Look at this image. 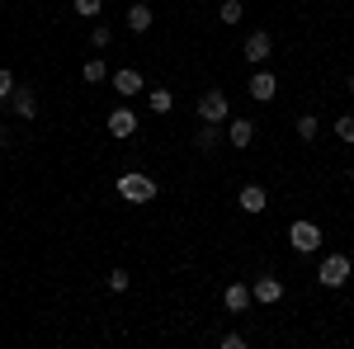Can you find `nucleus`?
<instances>
[{"label":"nucleus","instance_id":"obj_11","mask_svg":"<svg viewBox=\"0 0 354 349\" xmlns=\"http://www.w3.org/2000/svg\"><path fill=\"white\" fill-rule=\"evenodd\" d=\"M279 297H283V283H279V279H255L250 302H265V307H270V302H279Z\"/></svg>","mask_w":354,"mask_h":349},{"label":"nucleus","instance_id":"obj_8","mask_svg":"<svg viewBox=\"0 0 354 349\" xmlns=\"http://www.w3.org/2000/svg\"><path fill=\"white\" fill-rule=\"evenodd\" d=\"M227 142H232L236 151H245V147L255 142V123H250V118H232V123H227Z\"/></svg>","mask_w":354,"mask_h":349},{"label":"nucleus","instance_id":"obj_23","mask_svg":"<svg viewBox=\"0 0 354 349\" xmlns=\"http://www.w3.org/2000/svg\"><path fill=\"white\" fill-rule=\"evenodd\" d=\"M109 38H113V33H109L104 24H95V28H90V43H95V48H109Z\"/></svg>","mask_w":354,"mask_h":349},{"label":"nucleus","instance_id":"obj_24","mask_svg":"<svg viewBox=\"0 0 354 349\" xmlns=\"http://www.w3.org/2000/svg\"><path fill=\"white\" fill-rule=\"evenodd\" d=\"M222 349H245V335H236V330H227V335H222Z\"/></svg>","mask_w":354,"mask_h":349},{"label":"nucleus","instance_id":"obj_22","mask_svg":"<svg viewBox=\"0 0 354 349\" xmlns=\"http://www.w3.org/2000/svg\"><path fill=\"white\" fill-rule=\"evenodd\" d=\"M335 133H340V142H350V147H354V118H350V113L335 123Z\"/></svg>","mask_w":354,"mask_h":349},{"label":"nucleus","instance_id":"obj_6","mask_svg":"<svg viewBox=\"0 0 354 349\" xmlns=\"http://www.w3.org/2000/svg\"><path fill=\"white\" fill-rule=\"evenodd\" d=\"M245 90H250V100H260V104H270L274 95H279V81H274L270 71H255V76H250V85H245Z\"/></svg>","mask_w":354,"mask_h":349},{"label":"nucleus","instance_id":"obj_25","mask_svg":"<svg viewBox=\"0 0 354 349\" xmlns=\"http://www.w3.org/2000/svg\"><path fill=\"white\" fill-rule=\"evenodd\" d=\"M10 90H15V76H10V71L0 66V100H10Z\"/></svg>","mask_w":354,"mask_h":349},{"label":"nucleus","instance_id":"obj_13","mask_svg":"<svg viewBox=\"0 0 354 349\" xmlns=\"http://www.w3.org/2000/svg\"><path fill=\"white\" fill-rule=\"evenodd\" d=\"M222 302H227V312H245V307H250V288H245V283H227Z\"/></svg>","mask_w":354,"mask_h":349},{"label":"nucleus","instance_id":"obj_15","mask_svg":"<svg viewBox=\"0 0 354 349\" xmlns=\"http://www.w3.org/2000/svg\"><path fill=\"white\" fill-rule=\"evenodd\" d=\"M218 142H222V128H218V123L198 128V137H194V147H198V151H218Z\"/></svg>","mask_w":354,"mask_h":349},{"label":"nucleus","instance_id":"obj_19","mask_svg":"<svg viewBox=\"0 0 354 349\" xmlns=\"http://www.w3.org/2000/svg\"><path fill=\"white\" fill-rule=\"evenodd\" d=\"M317 128H322V123H317L312 113H302V118H298V137H302V142H312V137H317Z\"/></svg>","mask_w":354,"mask_h":349},{"label":"nucleus","instance_id":"obj_9","mask_svg":"<svg viewBox=\"0 0 354 349\" xmlns=\"http://www.w3.org/2000/svg\"><path fill=\"white\" fill-rule=\"evenodd\" d=\"M113 90L123 95V100H133V95H142L147 85H142V76H137L133 66H123V71H113Z\"/></svg>","mask_w":354,"mask_h":349},{"label":"nucleus","instance_id":"obj_2","mask_svg":"<svg viewBox=\"0 0 354 349\" xmlns=\"http://www.w3.org/2000/svg\"><path fill=\"white\" fill-rule=\"evenodd\" d=\"M350 274H354L350 255H326V260H322V269H317V279H322L326 288H340V283H350Z\"/></svg>","mask_w":354,"mask_h":349},{"label":"nucleus","instance_id":"obj_4","mask_svg":"<svg viewBox=\"0 0 354 349\" xmlns=\"http://www.w3.org/2000/svg\"><path fill=\"white\" fill-rule=\"evenodd\" d=\"M270 53H274V43H270V33H265V28H260V33H250V38H245V48H241V57L250 62V66H265Z\"/></svg>","mask_w":354,"mask_h":349},{"label":"nucleus","instance_id":"obj_12","mask_svg":"<svg viewBox=\"0 0 354 349\" xmlns=\"http://www.w3.org/2000/svg\"><path fill=\"white\" fill-rule=\"evenodd\" d=\"M236 203H241V213H265V208H270V198H265V189H260V185H245Z\"/></svg>","mask_w":354,"mask_h":349},{"label":"nucleus","instance_id":"obj_26","mask_svg":"<svg viewBox=\"0 0 354 349\" xmlns=\"http://www.w3.org/2000/svg\"><path fill=\"white\" fill-rule=\"evenodd\" d=\"M350 95H354V76H350Z\"/></svg>","mask_w":354,"mask_h":349},{"label":"nucleus","instance_id":"obj_20","mask_svg":"<svg viewBox=\"0 0 354 349\" xmlns=\"http://www.w3.org/2000/svg\"><path fill=\"white\" fill-rule=\"evenodd\" d=\"M104 283H109V293H123V288H128V283H133V279H128V274H123V269H113L109 279H104Z\"/></svg>","mask_w":354,"mask_h":349},{"label":"nucleus","instance_id":"obj_5","mask_svg":"<svg viewBox=\"0 0 354 349\" xmlns=\"http://www.w3.org/2000/svg\"><path fill=\"white\" fill-rule=\"evenodd\" d=\"M198 118H203V123H227V95H222V90H208V95L198 100Z\"/></svg>","mask_w":354,"mask_h":349},{"label":"nucleus","instance_id":"obj_14","mask_svg":"<svg viewBox=\"0 0 354 349\" xmlns=\"http://www.w3.org/2000/svg\"><path fill=\"white\" fill-rule=\"evenodd\" d=\"M128 28H133V33H147V28H151V5H142V0L128 5Z\"/></svg>","mask_w":354,"mask_h":349},{"label":"nucleus","instance_id":"obj_7","mask_svg":"<svg viewBox=\"0 0 354 349\" xmlns=\"http://www.w3.org/2000/svg\"><path fill=\"white\" fill-rule=\"evenodd\" d=\"M10 109H15L19 118H33V113H38V95H33L28 85H15V90H10Z\"/></svg>","mask_w":354,"mask_h":349},{"label":"nucleus","instance_id":"obj_10","mask_svg":"<svg viewBox=\"0 0 354 349\" xmlns=\"http://www.w3.org/2000/svg\"><path fill=\"white\" fill-rule=\"evenodd\" d=\"M109 133L118 137V142L133 137L137 133V113H133V109H113V113H109Z\"/></svg>","mask_w":354,"mask_h":349},{"label":"nucleus","instance_id":"obj_17","mask_svg":"<svg viewBox=\"0 0 354 349\" xmlns=\"http://www.w3.org/2000/svg\"><path fill=\"white\" fill-rule=\"evenodd\" d=\"M241 15H245V10H241V0H222V10H218V19H222V24H241Z\"/></svg>","mask_w":354,"mask_h":349},{"label":"nucleus","instance_id":"obj_1","mask_svg":"<svg viewBox=\"0 0 354 349\" xmlns=\"http://www.w3.org/2000/svg\"><path fill=\"white\" fill-rule=\"evenodd\" d=\"M118 198L123 203H151L156 198V180L142 175V170H128V175H118Z\"/></svg>","mask_w":354,"mask_h":349},{"label":"nucleus","instance_id":"obj_16","mask_svg":"<svg viewBox=\"0 0 354 349\" xmlns=\"http://www.w3.org/2000/svg\"><path fill=\"white\" fill-rule=\"evenodd\" d=\"M81 76H85V81H90V85H100V81H104V76H109V66H104L100 57H90V62H85V71H81Z\"/></svg>","mask_w":354,"mask_h":349},{"label":"nucleus","instance_id":"obj_3","mask_svg":"<svg viewBox=\"0 0 354 349\" xmlns=\"http://www.w3.org/2000/svg\"><path fill=\"white\" fill-rule=\"evenodd\" d=\"M288 245H293L298 255H312V250L322 245V227H317V222H293V227H288Z\"/></svg>","mask_w":354,"mask_h":349},{"label":"nucleus","instance_id":"obj_21","mask_svg":"<svg viewBox=\"0 0 354 349\" xmlns=\"http://www.w3.org/2000/svg\"><path fill=\"white\" fill-rule=\"evenodd\" d=\"M100 10H104V0H76V15H81V19L100 15Z\"/></svg>","mask_w":354,"mask_h":349},{"label":"nucleus","instance_id":"obj_18","mask_svg":"<svg viewBox=\"0 0 354 349\" xmlns=\"http://www.w3.org/2000/svg\"><path fill=\"white\" fill-rule=\"evenodd\" d=\"M175 100H170V90H151V113H170Z\"/></svg>","mask_w":354,"mask_h":349}]
</instances>
